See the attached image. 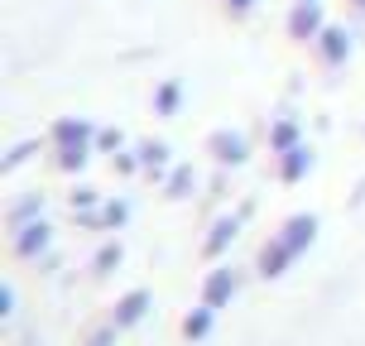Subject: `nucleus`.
<instances>
[{
	"instance_id": "1",
	"label": "nucleus",
	"mask_w": 365,
	"mask_h": 346,
	"mask_svg": "<svg viewBox=\"0 0 365 346\" xmlns=\"http://www.w3.org/2000/svg\"><path fill=\"white\" fill-rule=\"evenodd\" d=\"M312 231H317V221H312V217H293L289 231L279 236V245H269V250L259 255V274H279V270H284V265H289V260L312 240Z\"/></svg>"
},
{
	"instance_id": "3",
	"label": "nucleus",
	"mask_w": 365,
	"mask_h": 346,
	"mask_svg": "<svg viewBox=\"0 0 365 346\" xmlns=\"http://www.w3.org/2000/svg\"><path fill=\"white\" fill-rule=\"evenodd\" d=\"M312 29H317V0H298V10H293V34L312 39Z\"/></svg>"
},
{
	"instance_id": "2",
	"label": "nucleus",
	"mask_w": 365,
	"mask_h": 346,
	"mask_svg": "<svg viewBox=\"0 0 365 346\" xmlns=\"http://www.w3.org/2000/svg\"><path fill=\"white\" fill-rule=\"evenodd\" d=\"M212 149H217L221 164H240V159H245V140H240V135H231V130L212 135Z\"/></svg>"
},
{
	"instance_id": "8",
	"label": "nucleus",
	"mask_w": 365,
	"mask_h": 346,
	"mask_svg": "<svg viewBox=\"0 0 365 346\" xmlns=\"http://www.w3.org/2000/svg\"><path fill=\"white\" fill-rule=\"evenodd\" d=\"M308 164H312V154H308V149H293V159L284 164V178H298V173H303Z\"/></svg>"
},
{
	"instance_id": "4",
	"label": "nucleus",
	"mask_w": 365,
	"mask_h": 346,
	"mask_svg": "<svg viewBox=\"0 0 365 346\" xmlns=\"http://www.w3.org/2000/svg\"><path fill=\"white\" fill-rule=\"evenodd\" d=\"M145 303H149V293H130L125 303L115 308V327H130V322H140V317H145Z\"/></svg>"
},
{
	"instance_id": "7",
	"label": "nucleus",
	"mask_w": 365,
	"mask_h": 346,
	"mask_svg": "<svg viewBox=\"0 0 365 346\" xmlns=\"http://www.w3.org/2000/svg\"><path fill=\"white\" fill-rule=\"evenodd\" d=\"M207 327H212V303H202V312H192V317L182 322L187 337H207Z\"/></svg>"
},
{
	"instance_id": "11",
	"label": "nucleus",
	"mask_w": 365,
	"mask_h": 346,
	"mask_svg": "<svg viewBox=\"0 0 365 346\" xmlns=\"http://www.w3.org/2000/svg\"><path fill=\"white\" fill-rule=\"evenodd\" d=\"M361 5H365V0H361Z\"/></svg>"
},
{
	"instance_id": "9",
	"label": "nucleus",
	"mask_w": 365,
	"mask_h": 346,
	"mask_svg": "<svg viewBox=\"0 0 365 346\" xmlns=\"http://www.w3.org/2000/svg\"><path fill=\"white\" fill-rule=\"evenodd\" d=\"M231 231H236V221H221V226H217V236L207 240V255H217L221 245H226V240H231Z\"/></svg>"
},
{
	"instance_id": "5",
	"label": "nucleus",
	"mask_w": 365,
	"mask_h": 346,
	"mask_svg": "<svg viewBox=\"0 0 365 346\" xmlns=\"http://www.w3.org/2000/svg\"><path fill=\"white\" fill-rule=\"evenodd\" d=\"M317 49H322V58H327V63H341V58H346V34H341V29H327Z\"/></svg>"
},
{
	"instance_id": "10",
	"label": "nucleus",
	"mask_w": 365,
	"mask_h": 346,
	"mask_svg": "<svg viewBox=\"0 0 365 346\" xmlns=\"http://www.w3.org/2000/svg\"><path fill=\"white\" fill-rule=\"evenodd\" d=\"M38 240H48V226H34V236H24V240H19V255H29Z\"/></svg>"
},
{
	"instance_id": "6",
	"label": "nucleus",
	"mask_w": 365,
	"mask_h": 346,
	"mask_svg": "<svg viewBox=\"0 0 365 346\" xmlns=\"http://www.w3.org/2000/svg\"><path fill=\"white\" fill-rule=\"evenodd\" d=\"M231 289H236V274H231V270H226V274H217V279L207 284V303H212V308H221V298H226Z\"/></svg>"
}]
</instances>
